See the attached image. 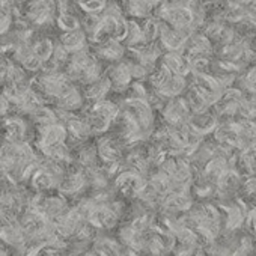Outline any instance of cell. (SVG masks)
<instances>
[{
	"mask_svg": "<svg viewBox=\"0 0 256 256\" xmlns=\"http://www.w3.org/2000/svg\"><path fill=\"white\" fill-rule=\"evenodd\" d=\"M68 139V132L65 124L56 122L52 125H46V126H38V150L41 151V154H46L47 151L66 145Z\"/></svg>",
	"mask_w": 256,
	"mask_h": 256,
	"instance_id": "obj_1",
	"label": "cell"
},
{
	"mask_svg": "<svg viewBox=\"0 0 256 256\" xmlns=\"http://www.w3.org/2000/svg\"><path fill=\"white\" fill-rule=\"evenodd\" d=\"M24 5L26 17L30 23L36 26H44L50 23L53 16V5L50 0H29Z\"/></svg>",
	"mask_w": 256,
	"mask_h": 256,
	"instance_id": "obj_2",
	"label": "cell"
},
{
	"mask_svg": "<svg viewBox=\"0 0 256 256\" xmlns=\"http://www.w3.org/2000/svg\"><path fill=\"white\" fill-rule=\"evenodd\" d=\"M4 138L6 142L12 144H23L28 139L29 124L20 116H11L4 120Z\"/></svg>",
	"mask_w": 256,
	"mask_h": 256,
	"instance_id": "obj_3",
	"label": "cell"
},
{
	"mask_svg": "<svg viewBox=\"0 0 256 256\" xmlns=\"http://www.w3.org/2000/svg\"><path fill=\"white\" fill-rule=\"evenodd\" d=\"M86 184V176L77 170V172H70L62 178V182L59 186V192L62 194H74L78 193Z\"/></svg>",
	"mask_w": 256,
	"mask_h": 256,
	"instance_id": "obj_4",
	"label": "cell"
},
{
	"mask_svg": "<svg viewBox=\"0 0 256 256\" xmlns=\"http://www.w3.org/2000/svg\"><path fill=\"white\" fill-rule=\"evenodd\" d=\"M84 34L77 29V30H72V32H65L62 36H60V46L70 53H78L83 50L84 47Z\"/></svg>",
	"mask_w": 256,
	"mask_h": 256,
	"instance_id": "obj_5",
	"label": "cell"
},
{
	"mask_svg": "<svg viewBox=\"0 0 256 256\" xmlns=\"http://www.w3.org/2000/svg\"><path fill=\"white\" fill-rule=\"evenodd\" d=\"M30 47H32V53L36 56V59H40L42 62V65L50 62L53 54H54V46H53V42L48 38L38 40Z\"/></svg>",
	"mask_w": 256,
	"mask_h": 256,
	"instance_id": "obj_6",
	"label": "cell"
},
{
	"mask_svg": "<svg viewBox=\"0 0 256 256\" xmlns=\"http://www.w3.org/2000/svg\"><path fill=\"white\" fill-rule=\"evenodd\" d=\"M58 24H59V28L64 32H72V30H77L78 29V20L74 16L68 14V12H60L59 14Z\"/></svg>",
	"mask_w": 256,
	"mask_h": 256,
	"instance_id": "obj_7",
	"label": "cell"
}]
</instances>
